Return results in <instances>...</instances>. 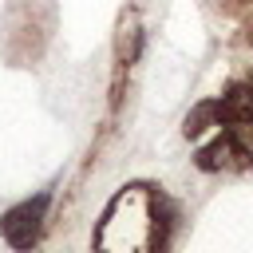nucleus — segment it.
Masks as SVG:
<instances>
[{"instance_id":"obj_1","label":"nucleus","mask_w":253,"mask_h":253,"mask_svg":"<svg viewBox=\"0 0 253 253\" xmlns=\"http://www.w3.org/2000/svg\"><path fill=\"white\" fill-rule=\"evenodd\" d=\"M162 194H150V186H123L119 198L99 217V229L91 237L95 253H162L166 249V221L162 217Z\"/></svg>"},{"instance_id":"obj_2","label":"nucleus","mask_w":253,"mask_h":253,"mask_svg":"<svg viewBox=\"0 0 253 253\" xmlns=\"http://www.w3.org/2000/svg\"><path fill=\"white\" fill-rule=\"evenodd\" d=\"M47 206H51V190H40L16 206H8L0 213V237L16 249V253H32L43 237V221H47Z\"/></svg>"},{"instance_id":"obj_3","label":"nucleus","mask_w":253,"mask_h":253,"mask_svg":"<svg viewBox=\"0 0 253 253\" xmlns=\"http://www.w3.org/2000/svg\"><path fill=\"white\" fill-rule=\"evenodd\" d=\"M213 119H217V126H245V123H253V87L249 83H229L225 95L213 99Z\"/></svg>"},{"instance_id":"obj_4","label":"nucleus","mask_w":253,"mask_h":253,"mask_svg":"<svg viewBox=\"0 0 253 253\" xmlns=\"http://www.w3.org/2000/svg\"><path fill=\"white\" fill-rule=\"evenodd\" d=\"M210 126H217V119H213V99H206V103H198L190 115H186V123H182V130H186V138H202Z\"/></svg>"},{"instance_id":"obj_5","label":"nucleus","mask_w":253,"mask_h":253,"mask_svg":"<svg viewBox=\"0 0 253 253\" xmlns=\"http://www.w3.org/2000/svg\"><path fill=\"white\" fill-rule=\"evenodd\" d=\"M249 87H253V75H249Z\"/></svg>"}]
</instances>
